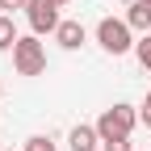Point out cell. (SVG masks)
<instances>
[{
  "label": "cell",
  "mask_w": 151,
  "mask_h": 151,
  "mask_svg": "<svg viewBox=\"0 0 151 151\" xmlns=\"http://www.w3.org/2000/svg\"><path fill=\"white\" fill-rule=\"evenodd\" d=\"M97 42H101L105 55H126V50H134V29L126 25V17H101Z\"/></svg>",
  "instance_id": "6da1fadb"
},
{
  "label": "cell",
  "mask_w": 151,
  "mask_h": 151,
  "mask_svg": "<svg viewBox=\"0 0 151 151\" xmlns=\"http://www.w3.org/2000/svg\"><path fill=\"white\" fill-rule=\"evenodd\" d=\"M139 126V109L134 105H109L101 118H97V134L105 139H130V130Z\"/></svg>",
  "instance_id": "7a4b0ae2"
},
{
  "label": "cell",
  "mask_w": 151,
  "mask_h": 151,
  "mask_svg": "<svg viewBox=\"0 0 151 151\" xmlns=\"http://www.w3.org/2000/svg\"><path fill=\"white\" fill-rule=\"evenodd\" d=\"M13 67H17V76H42V71H46V46L38 42V34L17 38V46H13Z\"/></svg>",
  "instance_id": "3957f363"
},
{
  "label": "cell",
  "mask_w": 151,
  "mask_h": 151,
  "mask_svg": "<svg viewBox=\"0 0 151 151\" xmlns=\"http://www.w3.org/2000/svg\"><path fill=\"white\" fill-rule=\"evenodd\" d=\"M25 17H29V29L42 38V34H55L63 25V17H59V4L55 0H29V9H25Z\"/></svg>",
  "instance_id": "277c9868"
},
{
  "label": "cell",
  "mask_w": 151,
  "mask_h": 151,
  "mask_svg": "<svg viewBox=\"0 0 151 151\" xmlns=\"http://www.w3.org/2000/svg\"><path fill=\"white\" fill-rule=\"evenodd\" d=\"M67 147L71 151H97L101 147V134H97V126H71V134H67Z\"/></svg>",
  "instance_id": "5b68a950"
},
{
  "label": "cell",
  "mask_w": 151,
  "mask_h": 151,
  "mask_svg": "<svg viewBox=\"0 0 151 151\" xmlns=\"http://www.w3.org/2000/svg\"><path fill=\"white\" fill-rule=\"evenodd\" d=\"M84 38H88V29H84L80 21H63L59 29H55V42H59L63 50H80V46H84Z\"/></svg>",
  "instance_id": "8992f818"
},
{
  "label": "cell",
  "mask_w": 151,
  "mask_h": 151,
  "mask_svg": "<svg viewBox=\"0 0 151 151\" xmlns=\"http://www.w3.org/2000/svg\"><path fill=\"white\" fill-rule=\"evenodd\" d=\"M126 25L134 34H151V4L147 0H134V4L126 9Z\"/></svg>",
  "instance_id": "52a82bcc"
},
{
  "label": "cell",
  "mask_w": 151,
  "mask_h": 151,
  "mask_svg": "<svg viewBox=\"0 0 151 151\" xmlns=\"http://www.w3.org/2000/svg\"><path fill=\"white\" fill-rule=\"evenodd\" d=\"M17 38H21V34H17L13 17H9V13H0V50H13V46H17Z\"/></svg>",
  "instance_id": "ba28073f"
},
{
  "label": "cell",
  "mask_w": 151,
  "mask_h": 151,
  "mask_svg": "<svg viewBox=\"0 0 151 151\" xmlns=\"http://www.w3.org/2000/svg\"><path fill=\"white\" fill-rule=\"evenodd\" d=\"M134 55H139V63L151 71V34H143L139 38V42H134Z\"/></svg>",
  "instance_id": "9c48e42d"
},
{
  "label": "cell",
  "mask_w": 151,
  "mask_h": 151,
  "mask_svg": "<svg viewBox=\"0 0 151 151\" xmlns=\"http://www.w3.org/2000/svg\"><path fill=\"white\" fill-rule=\"evenodd\" d=\"M21 151H55V143L46 139V134H34V139H25V147Z\"/></svg>",
  "instance_id": "30bf717a"
},
{
  "label": "cell",
  "mask_w": 151,
  "mask_h": 151,
  "mask_svg": "<svg viewBox=\"0 0 151 151\" xmlns=\"http://www.w3.org/2000/svg\"><path fill=\"white\" fill-rule=\"evenodd\" d=\"M101 151H134V147H130V139H105Z\"/></svg>",
  "instance_id": "8fae6325"
},
{
  "label": "cell",
  "mask_w": 151,
  "mask_h": 151,
  "mask_svg": "<svg viewBox=\"0 0 151 151\" xmlns=\"http://www.w3.org/2000/svg\"><path fill=\"white\" fill-rule=\"evenodd\" d=\"M17 9H29V0H0V13H9V17H13Z\"/></svg>",
  "instance_id": "7c38bea8"
},
{
  "label": "cell",
  "mask_w": 151,
  "mask_h": 151,
  "mask_svg": "<svg viewBox=\"0 0 151 151\" xmlns=\"http://www.w3.org/2000/svg\"><path fill=\"white\" fill-rule=\"evenodd\" d=\"M139 122L151 126V92H147V101H143V109H139Z\"/></svg>",
  "instance_id": "4fadbf2b"
},
{
  "label": "cell",
  "mask_w": 151,
  "mask_h": 151,
  "mask_svg": "<svg viewBox=\"0 0 151 151\" xmlns=\"http://www.w3.org/2000/svg\"><path fill=\"white\" fill-rule=\"evenodd\" d=\"M55 4H59V9H63V4H67V0H55Z\"/></svg>",
  "instance_id": "5bb4252c"
},
{
  "label": "cell",
  "mask_w": 151,
  "mask_h": 151,
  "mask_svg": "<svg viewBox=\"0 0 151 151\" xmlns=\"http://www.w3.org/2000/svg\"><path fill=\"white\" fill-rule=\"evenodd\" d=\"M0 97H4V84H0Z\"/></svg>",
  "instance_id": "9a60e30c"
},
{
  "label": "cell",
  "mask_w": 151,
  "mask_h": 151,
  "mask_svg": "<svg viewBox=\"0 0 151 151\" xmlns=\"http://www.w3.org/2000/svg\"><path fill=\"white\" fill-rule=\"evenodd\" d=\"M0 151H4V147H0Z\"/></svg>",
  "instance_id": "2e32d148"
},
{
  "label": "cell",
  "mask_w": 151,
  "mask_h": 151,
  "mask_svg": "<svg viewBox=\"0 0 151 151\" xmlns=\"http://www.w3.org/2000/svg\"><path fill=\"white\" fill-rule=\"evenodd\" d=\"M147 4H151V0H147Z\"/></svg>",
  "instance_id": "e0dca14e"
},
{
  "label": "cell",
  "mask_w": 151,
  "mask_h": 151,
  "mask_svg": "<svg viewBox=\"0 0 151 151\" xmlns=\"http://www.w3.org/2000/svg\"><path fill=\"white\" fill-rule=\"evenodd\" d=\"M4 151H9V147H4Z\"/></svg>",
  "instance_id": "ac0fdd59"
}]
</instances>
